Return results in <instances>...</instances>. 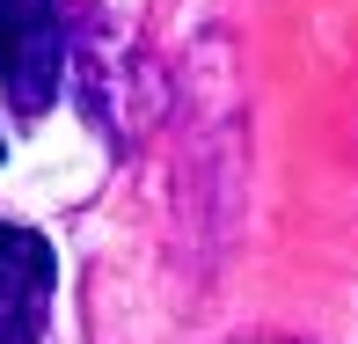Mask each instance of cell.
I'll list each match as a JSON object with an SVG mask.
<instances>
[{"label":"cell","instance_id":"obj_1","mask_svg":"<svg viewBox=\"0 0 358 344\" xmlns=\"http://www.w3.org/2000/svg\"><path fill=\"white\" fill-rule=\"evenodd\" d=\"M66 81V22L59 0H0V88L22 118L52 110Z\"/></svg>","mask_w":358,"mask_h":344},{"label":"cell","instance_id":"obj_2","mask_svg":"<svg viewBox=\"0 0 358 344\" xmlns=\"http://www.w3.org/2000/svg\"><path fill=\"white\" fill-rule=\"evenodd\" d=\"M59 293V256L37 227L0 220V344H37L52 322Z\"/></svg>","mask_w":358,"mask_h":344}]
</instances>
